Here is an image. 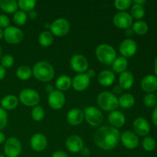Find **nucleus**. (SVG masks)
Instances as JSON below:
<instances>
[{
	"label": "nucleus",
	"instance_id": "26",
	"mask_svg": "<svg viewBox=\"0 0 157 157\" xmlns=\"http://www.w3.org/2000/svg\"><path fill=\"white\" fill-rule=\"evenodd\" d=\"M128 67V61L127 58L121 56L117 58L112 63V69L115 73L121 74L127 71Z\"/></svg>",
	"mask_w": 157,
	"mask_h": 157
},
{
	"label": "nucleus",
	"instance_id": "19",
	"mask_svg": "<svg viewBox=\"0 0 157 157\" xmlns=\"http://www.w3.org/2000/svg\"><path fill=\"white\" fill-rule=\"evenodd\" d=\"M66 120L70 125L78 126L83 123L84 120V112L79 108L71 109L67 113Z\"/></svg>",
	"mask_w": 157,
	"mask_h": 157
},
{
	"label": "nucleus",
	"instance_id": "46",
	"mask_svg": "<svg viewBox=\"0 0 157 157\" xmlns=\"http://www.w3.org/2000/svg\"><path fill=\"white\" fill-rule=\"evenodd\" d=\"M152 121H153V124H154L156 126H157V106L153 112V115H152Z\"/></svg>",
	"mask_w": 157,
	"mask_h": 157
},
{
	"label": "nucleus",
	"instance_id": "32",
	"mask_svg": "<svg viewBox=\"0 0 157 157\" xmlns=\"http://www.w3.org/2000/svg\"><path fill=\"white\" fill-rule=\"evenodd\" d=\"M17 2L18 8L24 12H30L35 9L36 6V1L35 0H19Z\"/></svg>",
	"mask_w": 157,
	"mask_h": 157
},
{
	"label": "nucleus",
	"instance_id": "38",
	"mask_svg": "<svg viewBox=\"0 0 157 157\" xmlns=\"http://www.w3.org/2000/svg\"><path fill=\"white\" fill-rule=\"evenodd\" d=\"M1 65L4 68H10L12 67L15 63V59H14L13 56L9 54H6V55H2L1 58Z\"/></svg>",
	"mask_w": 157,
	"mask_h": 157
},
{
	"label": "nucleus",
	"instance_id": "23",
	"mask_svg": "<svg viewBox=\"0 0 157 157\" xmlns=\"http://www.w3.org/2000/svg\"><path fill=\"white\" fill-rule=\"evenodd\" d=\"M114 73L110 70H104L99 73L98 80L99 84L103 87H109L112 85L115 81Z\"/></svg>",
	"mask_w": 157,
	"mask_h": 157
},
{
	"label": "nucleus",
	"instance_id": "55",
	"mask_svg": "<svg viewBox=\"0 0 157 157\" xmlns=\"http://www.w3.org/2000/svg\"><path fill=\"white\" fill-rule=\"evenodd\" d=\"M3 55V52H2V48H1V46H0V60H1L2 57Z\"/></svg>",
	"mask_w": 157,
	"mask_h": 157
},
{
	"label": "nucleus",
	"instance_id": "27",
	"mask_svg": "<svg viewBox=\"0 0 157 157\" xmlns=\"http://www.w3.org/2000/svg\"><path fill=\"white\" fill-rule=\"evenodd\" d=\"M135 102V98L133 95L131 94H123L121 95L119 98H118V103H119V106L124 109H130L134 106Z\"/></svg>",
	"mask_w": 157,
	"mask_h": 157
},
{
	"label": "nucleus",
	"instance_id": "9",
	"mask_svg": "<svg viewBox=\"0 0 157 157\" xmlns=\"http://www.w3.org/2000/svg\"><path fill=\"white\" fill-rule=\"evenodd\" d=\"M3 38L9 44H17L22 41L24 33L19 28L10 25L3 31Z\"/></svg>",
	"mask_w": 157,
	"mask_h": 157
},
{
	"label": "nucleus",
	"instance_id": "45",
	"mask_svg": "<svg viewBox=\"0 0 157 157\" xmlns=\"http://www.w3.org/2000/svg\"><path fill=\"white\" fill-rule=\"evenodd\" d=\"M6 68H4V67L0 64V81H2V80L4 79L5 77H6Z\"/></svg>",
	"mask_w": 157,
	"mask_h": 157
},
{
	"label": "nucleus",
	"instance_id": "8",
	"mask_svg": "<svg viewBox=\"0 0 157 157\" xmlns=\"http://www.w3.org/2000/svg\"><path fill=\"white\" fill-rule=\"evenodd\" d=\"M70 23L66 18H58L51 23L50 32L54 36L63 37L70 31Z\"/></svg>",
	"mask_w": 157,
	"mask_h": 157
},
{
	"label": "nucleus",
	"instance_id": "41",
	"mask_svg": "<svg viewBox=\"0 0 157 157\" xmlns=\"http://www.w3.org/2000/svg\"><path fill=\"white\" fill-rule=\"evenodd\" d=\"M10 26V19L5 14H0V28L5 29Z\"/></svg>",
	"mask_w": 157,
	"mask_h": 157
},
{
	"label": "nucleus",
	"instance_id": "22",
	"mask_svg": "<svg viewBox=\"0 0 157 157\" xmlns=\"http://www.w3.org/2000/svg\"><path fill=\"white\" fill-rule=\"evenodd\" d=\"M118 85L123 90H129L131 88L134 83V76L130 71H126L120 75Z\"/></svg>",
	"mask_w": 157,
	"mask_h": 157
},
{
	"label": "nucleus",
	"instance_id": "40",
	"mask_svg": "<svg viewBox=\"0 0 157 157\" xmlns=\"http://www.w3.org/2000/svg\"><path fill=\"white\" fill-rule=\"evenodd\" d=\"M8 124V113L6 110L0 107V130L6 128Z\"/></svg>",
	"mask_w": 157,
	"mask_h": 157
},
{
	"label": "nucleus",
	"instance_id": "12",
	"mask_svg": "<svg viewBox=\"0 0 157 157\" xmlns=\"http://www.w3.org/2000/svg\"><path fill=\"white\" fill-rule=\"evenodd\" d=\"M66 98L64 93L60 90H55L49 94L48 97V103L50 107L53 110H58L62 108L65 104Z\"/></svg>",
	"mask_w": 157,
	"mask_h": 157
},
{
	"label": "nucleus",
	"instance_id": "1",
	"mask_svg": "<svg viewBox=\"0 0 157 157\" xmlns=\"http://www.w3.org/2000/svg\"><path fill=\"white\" fill-rule=\"evenodd\" d=\"M94 143L103 150H112L121 142V132L111 126H101L96 130Z\"/></svg>",
	"mask_w": 157,
	"mask_h": 157
},
{
	"label": "nucleus",
	"instance_id": "42",
	"mask_svg": "<svg viewBox=\"0 0 157 157\" xmlns=\"http://www.w3.org/2000/svg\"><path fill=\"white\" fill-rule=\"evenodd\" d=\"M52 157H69V156L65 152L61 151V150H58V151H55L52 153Z\"/></svg>",
	"mask_w": 157,
	"mask_h": 157
},
{
	"label": "nucleus",
	"instance_id": "20",
	"mask_svg": "<svg viewBox=\"0 0 157 157\" xmlns=\"http://www.w3.org/2000/svg\"><path fill=\"white\" fill-rule=\"evenodd\" d=\"M107 120L111 127L114 128H121L125 124L126 117L125 115L119 110H113L109 113Z\"/></svg>",
	"mask_w": 157,
	"mask_h": 157
},
{
	"label": "nucleus",
	"instance_id": "51",
	"mask_svg": "<svg viewBox=\"0 0 157 157\" xmlns=\"http://www.w3.org/2000/svg\"><path fill=\"white\" fill-rule=\"evenodd\" d=\"M5 142H6V136H5L2 132L0 131V144H3Z\"/></svg>",
	"mask_w": 157,
	"mask_h": 157
},
{
	"label": "nucleus",
	"instance_id": "21",
	"mask_svg": "<svg viewBox=\"0 0 157 157\" xmlns=\"http://www.w3.org/2000/svg\"><path fill=\"white\" fill-rule=\"evenodd\" d=\"M141 88L147 94L153 93L157 90V77L149 75L144 77L140 83Z\"/></svg>",
	"mask_w": 157,
	"mask_h": 157
},
{
	"label": "nucleus",
	"instance_id": "11",
	"mask_svg": "<svg viewBox=\"0 0 157 157\" xmlns=\"http://www.w3.org/2000/svg\"><path fill=\"white\" fill-rule=\"evenodd\" d=\"M113 23L118 29H127L133 25V18L127 12H119L113 17Z\"/></svg>",
	"mask_w": 157,
	"mask_h": 157
},
{
	"label": "nucleus",
	"instance_id": "39",
	"mask_svg": "<svg viewBox=\"0 0 157 157\" xmlns=\"http://www.w3.org/2000/svg\"><path fill=\"white\" fill-rule=\"evenodd\" d=\"M144 104L148 107H153L157 104V98L153 93L147 94L144 98Z\"/></svg>",
	"mask_w": 157,
	"mask_h": 157
},
{
	"label": "nucleus",
	"instance_id": "34",
	"mask_svg": "<svg viewBox=\"0 0 157 157\" xmlns=\"http://www.w3.org/2000/svg\"><path fill=\"white\" fill-rule=\"evenodd\" d=\"M12 20L17 26H23L27 22L28 16L25 12L21 10H18L14 13Z\"/></svg>",
	"mask_w": 157,
	"mask_h": 157
},
{
	"label": "nucleus",
	"instance_id": "54",
	"mask_svg": "<svg viewBox=\"0 0 157 157\" xmlns=\"http://www.w3.org/2000/svg\"><path fill=\"white\" fill-rule=\"evenodd\" d=\"M3 31L4 30H2V29L0 28V40L3 38Z\"/></svg>",
	"mask_w": 157,
	"mask_h": 157
},
{
	"label": "nucleus",
	"instance_id": "5",
	"mask_svg": "<svg viewBox=\"0 0 157 157\" xmlns=\"http://www.w3.org/2000/svg\"><path fill=\"white\" fill-rule=\"evenodd\" d=\"M84 119L87 124L92 127H99L104 121V114L98 107L90 106L84 109Z\"/></svg>",
	"mask_w": 157,
	"mask_h": 157
},
{
	"label": "nucleus",
	"instance_id": "18",
	"mask_svg": "<svg viewBox=\"0 0 157 157\" xmlns=\"http://www.w3.org/2000/svg\"><path fill=\"white\" fill-rule=\"evenodd\" d=\"M90 84V79L85 73L77 74L72 79L73 88L77 91H84L89 87Z\"/></svg>",
	"mask_w": 157,
	"mask_h": 157
},
{
	"label": "nucleus",
	"instance_id": "2",
	"mask_svg": "<svg viewBox=\"0 0 157 157\" xmlns=\"http://www.w3.org/2000/svg\"><path fill=\"white\" fill-rule=\"evenodd\" d=\"M55 71L52 64L46 61H40L34 65L32 75L41 82H49L55 78Z\"/></svg>",
	"mask_w": 157,
	"mask_h": 157
},
{
	"label": "nucleus",
	"instance_id": "10",
	"mask_svg": "<svg viewBox=\"0 0 157 157\" xmlns=\"http://www.w3.org/2000/svg\"><path fill=\"white\" fill-rule=\"evenodd\" d=\"M70 66L74 71L78 74H82L87 71L89 63L86 57L81 54H76L71 58Z\"/></svg>",
	"mask_w": 157,
	"mask_h": 157
},
{
	"label": "nucleus",
	"instance_id": "6",
	"mask_svg": "<svg viewBox=\"0 0 157 157\" xmlns=\"http://www.w3.org/2000/svg\"><path fill=\"white\" fill-rule=\"evenodd\" d=\"M18 100L26 107H35L40 102V95L37 90L32 88H25L21 90Z\"/></svg>",
	"mask_w": 157,
	"mask_h": 157
},
{
	"label": "nucleus",
	"instance_id": "14",
	"mask_svg": "<svg viewBox=\"0 0 157 157\" xmlns=\"http://www.w3.org/2000/svg\"><path fill=\"white\" fill-rule=\"evenodd\" d=\"M119 51L124 58H131L136 53L137 44L132 38H126L120 44Z\"/></svg>",
	"mask_w": 157,
	"mask_h": 157
},
{
	"label": "nucleus",
	"instance_id": "53",
	"mask_svg": "<svg viewBox=\"0 0 157 157\" xmlns=\"http://www.w3.org/2000/svg\"><path fill=\"white\" fill-rule=\"evenodd\" d=\"M154 71L157 77V57L156 58V59H155V61H154Z\"/></svg>",
	"mask_w": 157,
	"mask_h": 157
},
{
	"label": "nucleus",
	"instance_id": "24",
	"mask_svg": "<svg viewBox=\"0 0 157 157\" xmlns=\"http://www.w3.org/2000/svg\"><path fill=\"white\" fill-rule=\"evenodd\" d=\"M0 104L2 108L4 109L5 110H14L18 105V98H17L15 95L8 94L2 99Z\"/></svg>",
	"mask_w": 157,
	"mask_h": 157
},
{
	"label": "nucleus",
	"instance_id": "43",
	"mask_svg": "<svg viewBox=\"0 0 157 157\" xmlns=\"http://www.w3.org/2000/svg\"><path fill=\"white\" fill-rule=\"evenodd\" d=\"M80 153H81V156H89L90 155V149L88 148V147H84L82 149H81V150L80 151Z\"/></svg>",
	"mask_w": 157,
	"mask_h": 157
},
{
	"label": "nucleus",
	"instance_id": "25",
	"mask_svg": "<svg viewBox=\"0 0 157 157\" xmlns=\"http://www.w3.org/2000/svg\"><path fill=\"white\" fill-rule=\"evenodd\" d=\"M72 79L68 75H61L55 81V87L60 91H66L71 87Z\"/></svg>",
	"mask_w": 157,
	"mask_h": 157
},
{
	"label": "nucleus",
	"instance_id": "37",
	"mask_svg": "<svg viewBox=\"0 0 157 157\" xmlns=\"http://www.w3.org/2000/svg\"><path fill=\"white\" fill-rule=\"evenodd\" d=\"M133 1L131 0H116L114 2V6L120 12H126L127 9L131 6Z\"/></svg>",
	"mask_w": 157,
	"mask_h": 157
},
{
	"label": "nucleus",
	"instance_id": "57",
	"mask_svg": "<svg viewBox=\"0 0 157 157\" xmlns=\"http://www.w3.org/2000/svg\"><path fill=\"white\" fill-rule=\"evenodd\" d=\"M0 157H6V156H4V155H1V154H0Z\"/></svg>",
	"mask_w": 157,
	"mask_h": 157
},
{
	"label": "nucleus",
	"instance_id": "48",
	"mask_svg": "<svg viewBox=\"0 0 157 157\" xmlns=\"http://www.w3.org/2000/svg\"><path fill=\"white\" fill-rule=\"evenodd\" d=\"M29 18H30L31 19H35V18H37V16H38V12H37L35 10L31 11V12H29Z\"/></svg>",
	"mask_w": 157,
	"mask_h": 157
},
{
	"label": "nucleus",
	"instance_id": "28",
	"mask_svg": "<svg viewBox=\"0 0 157 157\" xmlns=\"http://www.w3.org/2000/svg\"><path fill=\"white\" fill-rule=\"evenodd\" d=\"M18 2L15 0H1L0 9L8 14H14L18 11Z\"/></svg>",
	"mask_w": 157,
	"mask_h": 157
},
{
	"label": "nucleus",
	"instance_id": "52",
	"mask_svg": "<svg viewBox=\"0 0 157 157\" xmlns=\"http://www.w3.org/2000/svg\"><path fill=\"white\" fill-rule=\"evenodd\" d=\"M125 34H126V35H127V36H131V35L133 34V30H132V29H130H130H126Z\"/></svg>",
	"mask_w": 157,
	"mask_h": 157
},
{
	"label": "nucleus",
	"instance_id": "33",
	"mask_svg": "<svg viewBox=\"0 0 157 157\" xmlns=\"http://www.w3.org/2000/svg\"><path fill=\"white\" fill-rule=\"evenodd\" d=\"M130 15L133 18H135L138 21L143 18L145 15V9L143 6H140V5L133 4L131 7V10H130Z\"/></svg>",
	"mask_w": 157,
	"mask_h": 157
},
{
	"label": "nucleus",
	"instance_id": "50",
	"mask_svg": "<svg viewBox=\"0 0 157 157\" xmlns=\"http://www.w3.org/2000/svg\"><path fill=\"white\" fill-rule=\"evenodd\" d=\"M133 4H136V5H140V6H143L146 3L145 0H135V1L133 2Z\"/></svg>",
	"mask_w": 157,
	"mask_h": 157
},
{
	"label": "nucleus",
	"instance_id": "29",
	"mask_svg": "<svg viewBox=\"0 0 157 157\" xmlns=\"http://www.w3.org/2000/svg\"><path fill=\"white\" fill-rule=\"evenodd\" d=\"M54 41V35L50 31H43L38 35V43L42 47H49Z\"/></svg>",
	"mask_w": 157,
	"mask_h": 157
},
{
	"label": "nucleus",
	"instance_id": "47",
	"mask_svg": "<svg viewBox=\"0 0 157 157\" xmlns=\"http://www.w3.org/2000/svg\"><path fill=\"white\" fill-rule=\"evenodd\" d=\"M44 90H45V92H47L48 94H51L52 91H54L55 90V89H54V87L53 85H52V84H47V85L45 86V88H44Z\"/></svg>",
	"mask_w": 157,
	"mask_h": 157
},
{
	"label": "nucleus",
	"instance_id": "49",
	"mask_svg": "<svg viewBox=\"0 0 157 157\" xmlns=\"http://www.w3.org/2000/svg\"><path fill=\"white\" fill-rule=\"evenodd\" d=\"M123 89L119 85H116L113 88V94H121L123 92Z\"/></svg>",
	"mask_w": 157,
	"mask_h": 157
},
{
	"label": "nucleus",
	"instance_id": "56",
	"mask_svg": "<svg viewBox=\"0 0 157 157\" xmlns=\"http://www.w3.org/2000/svg\"><path fill=\"white\" fill-rule=\"evenodd\" d=\"M44 26H45V28H46V29H50V26H51V24H50V23H46V24H45V25H44Z\"/></svg>",
	"mask_w": 157,
	"mask_h": 157
},
{
	"label": "nucleus",
	"instance_id": "13",
	"mask_svg": "<svg viewBox=\"0 0 157 157\" xmlns=\"http://www.w3.org/2000/svg\"><path fill=\"white\" fill-rule=\"evenodd\" d=\"M121 141L123 146L128 150H134L139 145V137L133 131L126 130L121 133Z\"/></svg>",
	"mask_w": 157,
	"mask_h": 157
},
{
	"label": "nucleus",
	"instance_id": "17",
	"mask_svg": "<svg viewBox=\"0 0 157 157\" xmlns=\"http://www.w3.org/2000/svg\"><path fill=\"white\" fill-rule=\"evenodd\" d=\"M66 148L68 151L73 153H80L81 149L84 147V140L78 135H71L67 139L65 142Z\"/></svg>",
	"mask_w": 157,
	"mask_h": 157
},
{
	"label": "nucleus",
	"instance_id": "58",
	"mask_svg": "<svg viewBox=\"0 0 157 157\" xmlns=\"http://www.w3.org/2000/svg\"><path fill=\"white\" fill-rule=\"evenodd\" d=\"M156 98H157V92H156Z\"/></svg>",
	"mask_w": 157,
	"mask_h": 157
},
{
	"label": "nucleus",
	"instance_id": "16",
	"mask_svg": "<svg viewBox=\"0 0 157 157\" xmlns=\"http://www.w3.org/2000/svg\"><path fill=\"white\" fill-rule=\"evenodd\" d=\"M133 131L137 136H147L150 131V124L144 117H137L133 123Z\"/></svg>",
	"mask_w": 157,
	"mask_h": 157
},
{
	"label": "nucleus",
	"instance_id": "44",
	"mask_svg": "<svg viewBox=\"0 0 157 157\" xmlns=\"http://www.w3.org/2000/svg\"><path fill=\"white\" fill-rule=\"evenodd\" d=\"M86 75H87V77H88L90 79H91V78H93L95 76V75H96V72H95V71L94 70V69H87V71H86Z\"/></svg>",
	"mask_w": 157,
	"mask_h": 157
},
{
	"label": "nucleus",
	"instance_id": "30",
	"mask_svg": "<svg viewBox=\"0 0 157 157\" xmlns=\"http://www.w3.org/2000/svg\"><path fill=\"white\" fill-rule=\"evenodd\" d=\"M16 76L21 81H27L32 76V69L28 65H21L17 68Z\"/></svg>",
	"mask_w": 157,
	"mask_h": 157
},
{
	"label": "nucleus",
	"instance_id": "4",
	"mask_svg": "<svg viewBox=\"0 0 157 157\" xmlns=\"http://www.w3.org/2000/svg\"><path fill=\"white\" fill-rule=\"evenodd\" d=\"M100 108L105 111H113L119 107L118 98L113 93L110 91H103L98 95L97 99Z\"/></svg>",
	"mask_w": 157,
	"mask_h": 157
},
{
	"label": "nucleus",
	"instance_id": "3",
	"mask_svg": "<svg viewBox=\"0 0 157 157\" xmlns=\"http://www.w3.org/2000/svg\"><path fill=\"white\" fill-rule=\"evenodd\" d=\"M95 55L98 61L102 64H112L117 58V52L113 46L108 44H101L95 50Z\"/></svg>",
	"mask_w": 157,
	"mask_h": 157
},
{
	"label": "nucleus",
	"instance_id": "36",
	"mask_svg": "<svg viewBox=\"0 0 157 157\" xmlns=\"http://www.w3.org/2000/svg\"><path fill=\"white\" fill-rule=\"evenodd\" d=\"M143 148L147 152H152L155 150L156 146V140L151 136H145L142 142Z\"/></svg>",
	"mask_w": 157,
	"mask_h": 157
},
{
	"label": "nucleus",
	"instance_id": "31",
	"mask_svg": "<svg viewBox=\"0 0 157 157\" xmlns=\"http://www.w3.org/2000/svg\"><path fill=\"white\" fill-rule=\"evenodd\" d=\"M132 30L134 33L138 35H144L147 33L149 30V26L146 21L142 20H138L132 25Z\"/></svg>",
	"mask_w": 157,
	"mask_h": 157
},
{
	"label": "nucleus",
	"instance_id": "7",
	"mask_svg": "<svg viewBox=\"0 0 157 157\" xmlns=\"http://www.w3.org/2000/svg\"><path fill=\"white\" fill-rule=\"evenodd\" d=\"M3 150L6 157H18L22 150L21 141L15 136L8 138L5 142Z\"/></svg>",
	"mask_w": 157,
	"mask_h": 157
},
{
	"label": "nucleus",
	"instance_id": "15",
	"mask_svg": "<svg viewBox=\"0 0 157 157\" xmlns=\"http://www.w3.org/2000/svg\"><path fill=\"white\" fill-rule=\"evenodd\" d=\"M30 146L35 152L44 151L48 146V139L45 135L41 133H36L31 137Z\"/></svg>",
	"mask_w": 157,
	"mask_h": 157
},
{
	"label": "nucleus",
	"instance_id": "35",
	"mask_svg": "<svg viewBox=\"0 0 157 157\" xmlns=\"http://www.w3.org/2000/svg\"><path fill=\"white\" fill-rule=\"evenodd\" d=\"M31 115H32V117L34 121L38 122V121H41L44 119V116H45V112H44V108L41 106L38 105L33 107Z\"/></svg>",
	"mask_w": 157,
	"mask_h": 157
}]
</instances>
